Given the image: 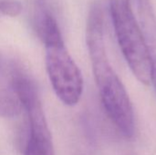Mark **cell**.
<instances>
[{
	"label": "cell",
	"instance_id": "obj_1",
	"mask_svg": "<svg viewBox=\"0 0 156 155\" xmlns=\"http://www.w3.org/2000/svg\"><path fill=\"white\" fill-rule=\"evenodd\" d=\"M86 42L103 108L122 134L131 139L135 133L133 108L125 87L112 67L107 55L104 9L98 0L91 4L89 10Z\"/></svg>",
	"mask_w": 156,
	"mask_h": 155
},
{
	"label": "cell",
	"instance_id": "obj_2",
	"mask_svg": "<svg viewBox=\"0 0 156 155\" xmlns=\"http://www.w3.org/2000/svg\"><path fill=\"white\" fill-rule=\"evenodd\" d=\"M110 8L116 37L129 68L141 83L151 84L150 58L131 0H110Z\"/></svg>",
	"mask_w": 156,
	"mask_h": 155
},
{
	"label": "cell",
	"instance_id": "obj_3",
	"mask_svg": "<svg viewBox=\"0 0 156 155\" xmlns=\"http://www.w3.org/2000/svg\"><path fill=\"white\" fill-rule=\"evenodd\" d=\"M46 68L58 98L66 105L77 104L83 91L81 72L64 42L45 46Z\"/></svg>",
	"mask_w": 156,
	"mask_h": 155
},
{
	"label": "cell",
	"instance_id": "obj_4",
	"mask_svg": "<svg viewBox=\"0 0 156 155\" xmlns=\"http://www.w3.org/2000/svg\"><path fill=\"white\" fill-rule=\"evenodd\" d=\"M23 109L26 110L29 122V138L24 155H55L40 98L25 104Z\"/></svg>",
	"mask_w": 156,
	"mask_h": 155
},
{
	"label": "cell",
	"instance_id": "obj_5",
	"mask_svg": "<svg viewBox=\"0 0 156 155\" xmlns=\"http://www.w3.org/2000/svg\"><path fill=\"white\" fill-rule=\"evenodd\" d=\"M137 10L138 22L150 58L152 83L156 90V15L151 0H137Z\"/></svg>",
	"mask_w": 156,
	"mask_h": 155
},
{
	"label": "cell",
	"instance_id": "obj_6",
	"mask_svg": "<svg viewBox=\"0 0 156 155\" xmlns=\"http://www.w3.org/2000/svg\"><path fill=\"white\" fill-rule=\"evenodd\" d=\"M35 30L45 46L64 42L57 19L43 0H37L34 12Z\"/></svg>",
	"mask_w": 156,
	"mask_h": 155
},
{
	"label": "cell",
	"instance_id": "obj_7",
	"mask_svg": "<svg viewBox=\"0 0 156 155\" xmlns=\"http://www.w3.org/2000/svg\"><path fill=\"white\" fill-rule=\"evenodd\" d=\"M21 110L22 106L15 94L0 92V117H16L20 113Z\"/></svg>",
	"mask_w": 156,
	"mask_h": 155
},
{
	"label": "cell",
	"instance_id": "obj_8",
	"mask_svg": "<svg viewBox=\"0 0 156 155\" xmlns=\"http://www.w3.org/2000/svg\"><path fill=\"white\" fill-rule=\"evenodd\" d=\"M22 4L17 0H0V13L9 16H16L22 12Z\"/></svg>",
	"mask_w": 156,
	"mask_h": 155
}]
</instances>
